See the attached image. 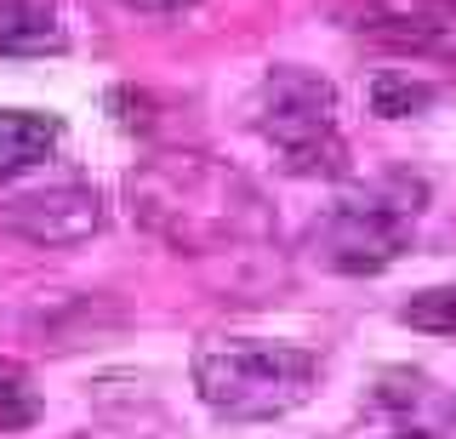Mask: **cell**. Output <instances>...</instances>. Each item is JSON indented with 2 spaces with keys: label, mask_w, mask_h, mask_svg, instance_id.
<instances>
[{
  "label": "cell",
  "mask_w": 456,
  "mask_h": 439,
  "mask_svg": "<svg viewBox=\"0 0 456 439\" xmlns=\"http://www.w3.org/2000/svg\"><path fill=\"white\" fill-rule=\"evenodd\" d=\"M126 211L177 257H246L280 234L268 194L206 149H160L137 160L126 172Z\"/></svg>",
  "instance_id": "1"
},
{
  "label": "cell",
  "mask_w": 456,
  "mask_h": 439,
  "mask_svg": "<svg viewBox=\"0 0 456 439\" xmlns=\"http://www.w3.org/2000/svg\"><path fill=\"white\" fill-rule=\"evenodd\" d=\"M194 394L223 422H274L320 388V354L280 337H206L194 348Z\"/></svg>",
  "instance_id": "2"
},
{
  "label": "cell",
  "mask_w": 456,
  "mask_h": 439,
  "mask_svg": "<svg viewBox=\"0 0 456 439\" xmlns=\"http://www.w3.org/2000/svg\"><path fill=\"white\" fill-rule=\"evenodd\" d=\"M428 211V183L411 172H382L370 183H354L337 194L325 217H314L308 251L331 274H382L388 263L405 257L417 217Z\"/></svg>",
  "instance_id": "3"
},
{
  "label": "cell",
  "mask_w": 456,
  "mask_h": 439,
  "mask_svg": "<svg viewBox=\"0 0 456 439\" xmlns=\"http://www.w3.org/2000/svg\"><path fill=\"white\" fill-rule=\"evenodd\" d=\"M256 132L297 177H342L348 172V137H342V97L320 69L280 63L256 86Z\"/></svg>",
  "instance_id": "4"
},
{
  "label": "cell",
  "mask_w": 456,
  "mask_h": 439,
  "mask_svg": "<svg viewBox=\"0 0 456 439\" xmlns=\"http://www.w3.org/2000/svg\"><path fill=\"white\" fill-rule=\"evenodd\" d=\"M365 417L382 439H456V388L417 365H388L365 394Z\"/></svg>",
  "instance_id": "5"
},
{
  "label": "cell",
  "mask_w": 456,
  "mask_h": 439,
  "mask_svg": "<svg viewBox=\"0 0 456 439\" xmlns=\"http://www.w3.org/2000/svg\"><path fill=\"white\" fill-rule=\"evenodd\" d=\"M0 229L18 234L23 246H40V251L80 246V240H92L103 229V194H97L92 183H80V177L12 194V200L0 206Z\"/></svg>",
  "instance_id": "6"
},
{
  "label": "cell",
  "mask_w": 456,
  "mask_h": 439,
  "mask_svg": "<svg viewBox=\"0 0 456 439\" xmlns=\"http://www.w3.org/2000/svg\"><path fill=\"white\" fill-rule=\"evenodd\" d=\"M354 29L399 58L456 69V0H365Z\"/></svg>",
  "instance_id": "7"
},
{
  "label": "cell",
  "mask_w": 456,
  "mask_h": 439,
  "mask_svg": "<svg viewBox=\"0 0 456 439\" xmlns=\"http://www.w3.org/2000/svg\"><path fill=\"white\" fill-rule=\"evenodd\" d=\"M69 46L63 0H0V52L6 58H46Z\"/></svg>",
  "instance_id": "8"
},
{
  "label": "cell",
  "mask_w": 456,
  "mask_h": 439,
  "mask_svg": "<svg viewBox=\"0 0 456 439\" xmlns=\"http://www.w3.org/2000/svg\"><path fill=\"white\" fill-rule=\"evenodd\" d=\"M57 143H63V126L52 115H35V109H0V183L46 166Z\"/></svg>",
  "instance_id": "9"
},
{
  "label": "cell",
  "mask_w": 456,
  "mask_h": 439,
  "mask_svg": "<svg viewBox=\"0 0 456 439\" xmlns=\"http://www.w3.org/2000/svg\"><path fill=\"white\" fill-rule=\"evenodd\" d=\"M434 97H439L434 80L411 75V69H382V75L370 80V115H382V120H405V115H422Z\"/></svg>",
  "instance_id": "10"
},
{
  "label": "cell",
  "mask_w": 456,
  "mask_h": 439,
  "mask_svg": "<svg viewBox=\"0 0 456 439\" xmlns=\"http://www.w3.org/2000/svg\"><path fill=\"white\" fill-rule=\"evenodd\" d=\"M46 400L35 388V371L18 360H0V434H18V428H35Z\"/></svg>",
  "instance_id": "11"
},
{
  "label": "cell",
  "mask_w": 456,
  "mask_h": 439,
  "mask_svg": "<svg viewBox=\"0 0 456 439\" xmlns=\"http://www.w3.org/2000/svg\"><path fill=\"white\" fill-rule=\"evenodd\" d=\"M399 320L411 331H428V337H456V286L411 291V303H399Z\"/></svg>",
  "instance_id": "12"
},
{
  "label": "cell",
  "mask_w": 456,
  "mask_h": 439,
  "mask_svg": "<svg viewBox=\"0 0 456 439\" xmlns=\"http://www.w3.org/2000/svg\"><path fill=\"white\" fill-rule=\"evenodd\" d=\"M137 6H189V0H137Z\"/></svg>",
  "instance_id": "13"
}]
</instances>
